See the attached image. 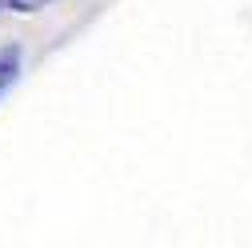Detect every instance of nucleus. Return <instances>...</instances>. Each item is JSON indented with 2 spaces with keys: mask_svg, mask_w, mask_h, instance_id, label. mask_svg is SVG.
Returning a JSON list of instances; mask_svg holds the SVG:
<instances>
[{
  "mask_svg": "<svg viewBox=\"0 0 252 248\" xmlns=\"http://www.w3.org/2000/svg\"><path fill=\"white\" fill-rule=\"evenodd\" d=\"M16 72H20V48L16 44H4V48H0V96L12 88Z\"/></svg>",
  "mask_w": 252,
  "mask_h": 248,
  "instance_id": "nucleus-1",
  "label": "nucleus"
},
{
  "mask_svg": "<svg viewBox=\"0 0 252 248\" xmlns=\"http://www.w3.org/2000/svg\"><path fill=\"white\" fill-rule=\"evenodd\" d=\"M56 0H0V12H40Z\"/></svg>",
  "mask_w": 252,
  "mask_h": 248,
  "instance_id": "nucleus-2",
  "label": "nucleus"
}]
</instances>
